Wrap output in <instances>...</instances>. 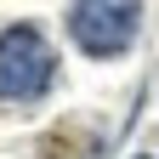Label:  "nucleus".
<instances>
[{
  "label": "nucleus",
  "mask_w": 159,
  "mask_h": 159,
  "mask_svg": "<svg viewBox=\"0 0 159 159\" xmlns=\"http://www.w3.org/2000/svg\"><path fill=\"white\" fill-rule=\"evenodd\" d=\"M142 6H119V0H80L68 6V34L85 57H114L136 40Z\"/></svg>",
  "instance_id": "f03ea898"
},
{
  "label": "nucleus",
  "mask_w": 159,
  "mask_h": 159,
  "mask_svg": "<svg viewBox=\"0 0 159 159\" xmlns=\"http://www.w3.org/2000/svg\"><path fill=\"white\" fill-rule=\"evenodd\" d=\"M51 85V46L40 40V29L17 23L0 34V97L6 102H29Z\"/></svg>",
  "instance_id": "f257e3e1"
}]
</instances>
